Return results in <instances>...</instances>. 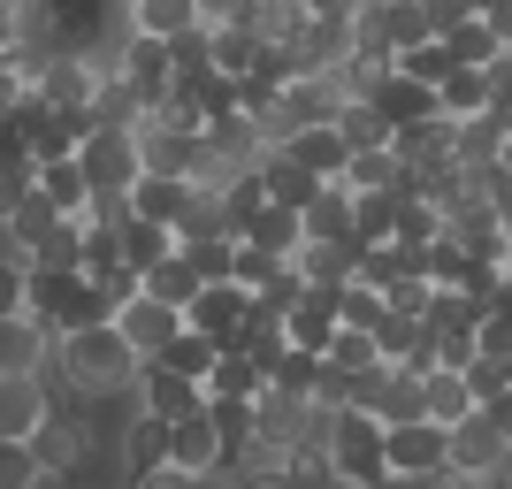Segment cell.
<instances>
[{
	"label": "cell",
	"mask_w": 512,
	"mask_h": 489,
	"mask_svg": "<svg viewBox=\"0 0 512 489\" xmlns=\"http://www.w3.org/2000/svg\"><path fill=\"white\" fill-rule=\"evenodd\" d=\"M16 16L39 54H100L107 69H115V46L130 39L123 0H16Z\"/></svg>",
	"instance_id": "obj_1"
},
{
	"label": "cell",
	"mask_w": 512,
	"mask_h": 489,
	"mask_svg": "<svg viewBox=\"0 0 512 489\" xmlns=\"http://www.w3.org/2000/svg\"><path fill=\"white\" fill-rule=\"evenodd\" d=\"M77 176H85V192H92V207H107V199H123L130 184H138V130H123V123H92L85 138H77Z\"/></svg>",
	"instance_id": "obj_2"
},
{
	"label": "cell",
	"mask_w": 512,
	"mask_h": 489,
	"mask_svg": "<svg viewBox=\"0 0 512 489\" xmlns=\"http://www.w3.org/2000/svg\"><path fill=\"white\" fill-rule=\"evenodd\" d=\"M321 459L337 467V482H375V474H383V421L337 405L329 428H321Z\"/></svg>",
	"instance_id": "obj_3"
},
{
	"label": "cell",
	"mask_w": 512,
	"mask_h": 489,
	"mask_svg": "<svg viewBox=\"0 0 512 489\" xmlns=\"http://www.w3.org/2000/svg\"><path fill=\"white\" fill-rule=\"evenodd\" d=\"M115 77V69L100 62V54H46L39 85H31V100L54 107V115H92V100H100V85Z\"/></svg>",
	"instance_id": "obj_4"
},
{
	"label": "cell",
	"mask_w": 512,
	"mask_h": 489,
	"mask_svg": "<svg viewBox=\"0 0 512 489\" xmlns=\"http://www.w3.org/2000/svg\"><path fill=\"white\" fill-rule=\"evenodd\" d=\"M222 459H230V444L214 436L207 398H199L184 421H169V459H161V467H176V474H222Z\"/></svg>",
	"instance_id": "obj_5"
},
{
	"label": "cell",
	"mask_w": 512,
	"mask_h": 489,
	"mask_svg": "<svg viewBox=\"0 0 512 489\" xmlns=\"http://www.w3.org/2000/svg\"><path fill=\"white\" fill-rule=\"evenodd\" d=\"M115 329H123V344L138 352V360H161V352L176 344V329H184V314L138 291V298H123V306H115Z\"/></svg>",
	"instance_id": "obj_6"
},
{
	"label": "cell",
	"mask_w": 512,
	"mask_h": 489,
	"mask_svg": "<svg viewBox=\"0 0 512 489\" xmlns=\"http://www.w3.org/2000/svg\"><path fill=\"white\" fill-rule=\"evenodd\" d=\"M46 413H54V398H46L39 375H0V444H31Z\"/></svg>",
	"instance_id": "obj_7"
},
{
	"label": "cell",
	"mask_w": 512,
	"mask_h": 489,
	"mask_svg": "<svg viewBox=\"0 0 512 489\" xmlns=\"http://www.w3.org/2000/svg\"><path fill=\"white\" fill-rule=\"evenodd\" d=\"M169 459V421H153V413H138V405H123V421H115V474H146Z\"/></svg>",
	"instance_id": "obj_8"
},
{
	"label": "cell",
	"mask_w": 512,
	"mask_h": 489,
	"mask_svg": "<svg viewBox=\"0 0 512 489\" xmlns=\"http://www.w3.org/2000/svg\"><path fill=\"white\" fill-rule=\"evenodd\" d=\"M199 398H207V390H199L192 375L161 367V360H146V367H138V390H130V405H138V413H153V421H184V413H192Z\"/></svg>",
	"instance_id": "obj_9"
},
{
	"label": "cell",
	"mask_w": 512,
	"mask_h": 489,
	"mask_svg": "<svg viewBox=\"0 0 512 489\" xmlns=\"http://www.w3.org/2000/svg\"><path fill=\"white\" fill-rule=\"evenodd\" d=\"M329 337H337V291L306 283V291L283 306V344H291V352H321Z\"/></svg>",
	"instance_id": "obj_10"
},
{
	"label": "cell",
	"mask_w": 512,
	"mask_h": 489,
	"mask_svg": "<svg viewBox=\"0 0 512 489\" xmlns=\"http://www.w3.org/2000/svg\"><path fill=\"white\" fill-rule=\"evenodd\" d=\"M138 169H146V176H192L199 169V130L138 123Z\"/></svg>",
	"instance_id": "obj_11"
},
{
	"label": "cell",
	"mask_w": 512,
	"mask_h": 489,
	"mask_svg": "<svg viewBox=\"0 0 512 489\" xmlns=\"http://www.w3.org/2000/svg\"><path fill=\"white\" fill-rule=\"evenodd\" d=\"M444 467V428L406 421V428H383V474H436Z\"/></svg>",
	"instance_id": "obj_12"
},
{
	"label": "cell",
	"mask_w": 512,
	"mask_h": 489,
	"mask_svg": "<svg viewBox=\"0 0 512 489\" xmlns=\"http://www.w3.org/2000/svg\"><path fill=\"white\" fill-rule=\"evenodd\" d=\"M245 314H253V298L237 291V283H199V291H192V306H184V329H199V337H214V344H222V337H230V329H237Z\"/></svg>",
	"instance_id": "obj_13"
},
{
	"label": "cell",
	"mask_w": 512,
	"mask_h": 489,
	"mask_svg": "<svg viewBox=\"0 0 512 489\" xmlns=\"http://www.w3.org/2000/svg\"><path fill=\"white\" fill-rule=\"evenodd\" d=\"M497 459H505V444H497V428L482 421V413H467V421L444 428V467L451 474H490Z\"/></svg>",
	"instance_id": "obj_14"
},
{
	"label": "cell",
	"mask_w": 512,
	"mask_h": 489,
	"mask_svg": "<svg viewBox=\"0 0 512 489\" xmlns=\"http://www.w3.org/2000/svg\"><path fill=\"white\" fill-rule=\"evenodd\" d=\"M184 199H192V176H138V184L123 192V207L138 214V222H161V230H176Z\"/></svg>",
	"instance_id": "obj_15"
},
{
	"label": "cell",
	"mask_w": 512,
	"mask_h": 489,
	"mask_svg": "<svg viewBox=\"0 0 512 489\" xmlns=\"http://www.w3.org/2000/svg\"><path fill=\"white\" fill-rule=\"evenodd\" d=\"M344 192H413V176H406V161H398V153L390 146H375V153H344V176H337Z\"/></svg>",
	"instance_id": "obj_16"
},
{
	"label": "cell",
	"mask_w": 512,
	"mask_h": 489,
	"mask_svg": "<svg viewBox=\"0 0 512 489\" xmlns=\"http://www.w3.org/2000/svg\"><path fill=\"white\" fill-rule=\"evenodd\" d=\"M46 352H54V337L31 314H0V375H39Z\"/></svg>",
	"instance_id": "obj_17"
},
{
	"label": "cell",
	"mask_w": 512,
	"mask_h": 489,
	"mask_svg": "<svg viewBox=\"0 0 512 489\" xmlns=\"http://www.w3.org/2000/svg\"><path fill=\"white\" fill-rule=\"evenodd\" d=\"M237 245H253V253H276V260H291L306 245V222L291 207H268V199H260V214L253 222H245V230H237Z\"/></svg>",
	"instance_id": "obj_18"
},
{
	"label": "cell",
	"mask_w": 512,
	"mask_h": 489,
	"mask_svg": "<svg viewBox=\"0 0 512 489\" xmlns=\"http://www.w3.org/2000/svg\"><path fill=\"white\" fill-rule=\"evenodd\" d=\"M207 69H214V77H230V85H237V77H253V69H260V39L245 31V23H207Z\"/></svg>",
	"instance_id": "obj_19"
},
{
	"label": "cell",
	"mask_w": 512,
	"mask_h": 489,
	"mask_svg": "<svg viewBox=\"0 0 512 489\" xmlns=\"http://www.w3.org/2000/svg\"><path fill=\"white\" fill-rule=\"evenodd\" d=\"M291 268H299V283H321V291H337V283L360 276V245H321V237H306L299 253H291Z\"/></svg>",
	"instance_id": "obj_20"
},
{
	"label": "cell",
	"mask_w": 512,
	"mask_h": 489,
	"mask_svg": "<svg viewBox=\"0 0 512 489\" xmlns=\"http://www.w3.org/2000/svg\"><path fill=\"white\" fill-rule=\"evenodd\" d=\"M123 16L138 39H184L199 31V0H123Z\"/></svg>",
	"instance_id": "obj_21"
},
{
	"label": "cell",
	"mask_w": 512,
	"mask_h": 489,
	"mask_svg": "<svg viewBox=\"0 0 512 489\" xmlns=\"http://www.w3.org/2000/svg\"><path fill=\"white\" fill-rule=\"evenodd\" d=\"M115 253H123L130 276H146L153 260H169L176 253V230H161V222H138V214H123L115 222Z\"/></svg>",
	"instance_id": "obj_22"
},
{
	"label": "cell",
	"mask_w": 512,
	"mask_h": 489,
	"mask_svg": "<svg viewBox=\"0 0 512 489\" xmlns=\"http://www.w3.org/2000/svg\"><path fill=\"white\" fill-rule=\"evenodd\" d=\"M436 237H444V207H428L421 192H398V199H390V245L421 253V245H436Z\"/></svg>",
	"instance_id": "obj_23"
},
{
	"label": "cell",
	"mask_w": 512,
	"mask_h": 489,
	"mask_svg": "<svg viewBox=\"0 0 512 489\" xmlns=\"http://www.w3.org/2000/svg\"><path fill=\"white\" fill-rule=\"evenodd\" d=\"M467 413H474V398H467V383H459V367H428L421 375V421L451 428V421H467Z\"/></svg>",
	"instance_id": "obj_24"
},
{
	"label": "cell",
	"mask_w": 512,
	"mask_h": 489,
	"mask_svg": "<svg viewBox=\"0 0 512 489\" xmlns=\"http://www.w3.org/2000/svg\"><path fill=\"white\" fill-rule=\"evenodd\" d=\"M299 222H306V237H321V245H352V192H344V184H321V192L299 207Z\"/></svg>",
	"instance_id": "obj_25"
},
{
	"label": "cell",
	"mask_w": 512,
	"mask_h": 489,
	"mask_svg": "<svg viewBox=\"0 0 512 489\" xmlns=\"http://www.w3.org/2000/svg\"><path fill=\"white\" fill-rule=\"evenodd\" d=\"M375 115H383L390 130L428 123V115H436V92H428V85H413V77H398V69H390L383 85H375Z\"/></svg>",
	"instance_id": "obj_26"
},
{
	"label": "cell",
	"mask_w": 512,
	"mask_h": 489,
	"mask_svg": "<svg viewBox=\"0 0 512 489\" xmlns=\"http://www.w3.org/2000/svg\"><path fill=\"white\" fill-rule=\"evenodd\" d=\"M283 161H299V169L314 176V184H337V176H344V146H337V130H329V123L299 130V138L283 146Z\"/></svg>",
	"instance_id": "obj_27"
},
{
	"label": "cell",
	"mask_w": 512,
	"mask_h": 489,
	"mask_svg": "<svg viewBox=\"0 0 512 489\" xmlns=\"http://www.w3.org/2000/svg\"><path fill=\"white\" fill-rule=\"evenodd\" d=\"M329 130H337V146H344V153H375V146H390V123L375 115V100H337Z\"/></svg>",
	"instance_id": "obj_28"
},
{
	"label": "cell",
	"mask_w": 512,
	"mask_h": 489,
	"mask_svg": "<svg viewBox=\"0 0 512 489\" xmlns=\"http://www.w3.org/2000/svg\"><path fill=\"white\" fill-rule=\"evenodd\" d=\"M497 153H505L497 115H467V123H451V161H459V169H497Z\"/></svg>",
	"instance_id": "obj_29"
},
{
	"label": "cell",
	"mask_w": 512,
	"mask_h": 489,
	"mask_svg": "<svg viewBox=\"0 0 512 489\" xmlns=\"http://www.w3.org/2000/svg\"><path fill=\"white\" fill-rule=\"evenodd\" d=\"M314 192H321V184L299 169V161H283V153H260V199H268V207H291V214H299Z\"/></svg>",
	"instance_id": "obj_30"
},
{
	"label": "cell",
	"mask_w": 512,
	"mask_h": 489,
	"mask_svg": "<svg viewBox=\"0 0 512 489\" xmlns=\"http://www.w3.org/2000/svg\"><path fill=\"white\" fill-rule=\"evenodd\" d=\"M31 192H39L54 214H92V192H85V176H77V153H69V161H39V184H31Z\"/></svg>",
	"instance_id": "obj_31"
},
{
	"label": "cell",
	"mask_w": 512,
	"mask_h": 489,
	"mask_svg": "<svg viewBox=\"0 0 512 489\" xmlns=\"http://www.w3.org/2000/svg\"><path fill=\"white\" fill-rule=\"evenodd\" d=\"M138 291L184 314V306H192V291H199V276H192V260H184V253H169V260H153L146 276H138Z\"/></svg>",
	"instance_id": "obj_32"
},
{
	"label": "cell",
	"mask_w": 512,
	"mask_h": 489,
	"mask_svg": "<svg viewBox=\"0 0 512 489\" xmlns=\"http://www.w3.org/2000/svg\"><path fill=\"white\" fill-rule=\"evenodd\" d=\"M375 421H383V428H406V421H421V375H413V367H390V375H383Z\"/></svg>",
	"instance_id": "obj_33"
},
{
	"label": "cell",
	"mask_w": 512,
	"mask_h": 489,
	"mask_svg": "<svg viewBox=\"0 0 512 489\" xmlns=\"http://www.w3.org/2000/svg\"><path fill=\"white\" fill-rule=\"evenodd\" d=\"M436 115H451V123H467V115H490V92H482V69H451L444 85H436Z\"/></svg>",
	"instance_id": "obj_34"
},
{
	"label": "cell",
	"mask_w": 512,
	"mask_h": 489,
	"mask_svg": "<svg viewBox=\"0 0 512 489\" xmlns=\"http://www.w3.org/2000/svg\"><path fill=\"white\" fill-rule=\"evenodd\" d=\"M444 54H451V69H482V62H497V39H490V23H482V16L451 23V31H444Z\"/></svg>",
	"instance_id": "obj_35"
},
{
	"label": "cell",
	"mask_w": 512,
	"mask_h": 489,
	"mask_svg": "<svg viewBox=\"0 0 512 489\" xmlns=\"http://www.w3.org/2000/svg\"><path fill=\"white\" fill-rule=\"evenodd\" d=\"M199 390H207V398H253L260 367L245 360V352H214V367H207V383H199Z\"/></svg>",
	"instance_id": "obj_36"
},
{
	"label": "cell",
	"mask_w": 512,
	"mask_h": 489,
	"mask_svg": "<svg viewBox=\"0 0 512 489\" xmlns=\"http://www.w3.org/2000/svg\"><path fill=\"white\" fill-rule=\"evenodd\" d=\"M375 321H383V291H375V283H337V329H367V337H375Z\"/></svg>",
	"instance_id": "obj_37"
},
{
	"label": "cell",
	"mask_w": 512,
	"mask_h": 489,
	"mask_svg": "<svg viewBox=\"0 0 512 489\" xmlns=\"http://www.w3.org/2000/svg\"><path fill=\"white\" fill-rule=\"evenodd\" d=\"M314 383H321V352H291V344H283V352H276V367H268V390L314 398Z\"/></svg>",
	"instance_id": "obj_38"
},
{
	"label": "cell",
	"mask_w": 512,
	"mask_h": 489,
	"mask_svg": "<svg viewBox=\"0 0 512 489\" xmlns=\"http://www.w3.org/2000/svg\"><path fill=\"white\" fill-rule=\"evenodd\" d=\"M375 291H383V314H413V321H421V314H428V298H436V283H428L421 268H398V276L375 283Z\"/></svg>",
	"instance_id": "obj_39"
},
{
	"label": "cell",
	"mask_w": 512,
	"mask_h": 489,
	"mask_svg": "<svg viewBox=\"0 0 512 489\" xmlns=\"http://www.w3.org/2000/svg\"><path fill=\"white\" fill-rule=\"evenodd\" d=\"M352 245H390V192H352Z\"/></svg>",
	"instance_id": "obj_40"
},
{
	"label": "cell",
	"mask_w": 512,
	"mask_h": 489,
	"mask_svg": "<svg viewBox=\"0 0 512 489\" xmlns=\"http://www.w3.org/2000/svg\"><path fill=\"white\" fill-rule=\"evenodd\" d=\"M383 352H375V337L367 329H337V337L321 344V367H337V375H360V367H375Z\"/></svg>",
	"instance_id": "obj_41"
},
{
	"label": "cell",
	"mask_w": 512,
	"mask_h": 489,
	"mask_svg": "<svg viewBox=\"0 0 512 489\" xmlns=\"http://www.w3.org/2000/svg\"><path fill=\"white\" fill-rule=\"evenodd\" d=\"M383 39H390V54H406V46L436 39V31H428V16H421V0H383Z\"/></svg>",
	"instance_id": "obj_42"
},
{
	"label": "cell",
	"mask_w": 512,
	"mask_h": 489,
	"mask_svg": "<svg viewBox=\"0 0 512 489\" xmlns=\"http://www.w3.org/2000/svg\"><path fill=\"white\" fill-rule=\"evenodd\" d=\"M390 69H398V77H413V85H428V92H436V85L451 77V54H444V39H421V46H406V54H398Z\"/></svg>",
	"instance_id": "obj_43"
},
{
	"label": "cell",
	"mask_w": 512,
	"mask_h": 489,
	"mask_svg": "<svg viewBox=\"0 0 512 489\" xmlns=\"http://www.w3.org/2000/svg\"><path fill=\"white\" fill-rule=\"evenodd\" d=\"M214 352H222V344H214V337H199V329H176V344H169V352H161V367H176V375H192V383H207Z\"/></svg>",
	"instance_id": "obj_44"
},
{
	"label": "cell",
	"mask_w": 512,
	"mask_h": 489,
	"mask_svg": "<svg viewBox=\"0 0 512 489\" xmlns=\"http://www.w3.org/2000/svg\"><path fill=\"white\" fill-rule=\"evenodd\" d=\"M176 253L192 260L199 283H230V260H237V237H207V245H176Z\"/></svg>",
	"instance_id": "obj_45"
},
{
	"label": "cell",
	"mask_w": 512,
	"mask_h": 489,
	"mask_svg": "<svg viewBox=\"0 0 512 489\" xmlns=\"http://www.w3.org/2000/svg\"><path fill=\"white\" fill-rule=\"evenodd\" d=\"M23 276H31V253H0V314H23Z\"/></svg>",
	"instance_id": "obj_46"
},
{
	"label": "cell",
	"mask_w": 512,
	"mask_h": 489,
	"mask_svg": "<svg viewBox=\"0 0 512 489\" xmlns=\"http://www.w3.org/2000/svg\"><path fill=\"white\" fill-rule=\"evenodd\" d=\"M482 92H490V115L512 107V46H497V62H482Z\"/></svg>",
	"instance_id": "obj_47"
},
{
	"label": "cell",
	"mask_w": 512,
	"mask_h": 489,
	"mask_svg": "<svg viewBox=\"0 0 512 489\" xmlns=\"http://www.w3.org/2000/svg\"><path fill=\"white\" fill-rule=\"evenodd\" d=\"M421 16H428V31L444 39L451 23H467V16H482V0H421Z\"/></svg>",
	"instance_id": "obj_48"
},
{
	"label": "cell",
	"mask_w": 512,
	"mask_h": 489,
	"mask_svg": "<svg viewBox=\"0 0 512 489\" xmlns=\"http://www.w3.org/2000/svg\"><path fill=\"white\" fill-rule=\"evenodd\" d=\"M31 474H39V459L23 444H0V489H31Z\"/></svg>",
	"instance_id": "obj_49"
},
{
	"label": "cell",
	"mask_w": 512,
	"mask_h": 489,
	"mask_svg": "<svg viewBox=\"0 0 512 489\" xmlns=\"http://www.w3.org/2000/svg\"><path fill=\"white\" fill-rule=\"evenodd\" d=\"M474 413H482V421L497 428V444L512 451V390H497V398H482V405H474Z\"/></svg>",
	"instance_id": "obj_50"
},
{
	"label": "cell",
	"mask_w": 512,
	"mask_h": 489,
	"mask_svg": "<svg viewBox=\"0 0 512 489\" xmlns=\"http://www.w3.org/2000/svg\"><path fill=\"white\" fill-rule=\"evenodd\" d=\"M482 23H490L497 46H512V0H482Z\"/></svg>",
	"instance_id": "obj_51"
},
{
	"label": "cell",
	"mask_w": 512,
	"mask_h": 489,
	"mask_svg": "<svg viewBox=\"0 0 512 489\" xmlns=\"http://www.w3.org/2000/svg\"><path fill=\"white\" fill-rule=\"evenodd\" d=\"M253 0H199V23H237Z\"/></svg>",
	"instance_id": "obj_52"
},
{
	"label": "cell",
	"mask_w": 512,
	"mask_h": 489,
	"mask_svg": "<svg viewBox=\"0 0 512 489\" xmlns=\"http://www.w3.org/2000/svg\"><path fill=\"white\" fill-rule=\"evenodd\" d=\"M16 100H23V85L8 77V69H0V115H16Z\"/></svg>",
	"instance_id": "obj_53"
}]
</instances>
